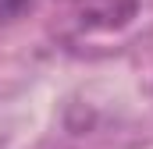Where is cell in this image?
<instances>
[{"mask_svg":"<svg viewBox=\"0 0 153 149\" xmlns=\"http://www.w3.org/2000/svg\"><path fill=\"white\" fill-rule=\"evenodd\" d=\"M135 14H139V0H68L64 7V18L78 36L121 32L135 21Z\"/></svg>","mask_w":153,"mask_h":149,"instance_id":"cell-1","label":"cell"},{"mask_svg":"<svg viewBox=\"0 0 153 149\" xmlns=\"http://www.w3.org/2000/svg\"><path fill=\"white\" fill-rule=\"evenodd\" d=\"M29 4H32V0H0V21H4V18H14V14H22Z\"/></svg>","mask_w":153,"mask_h":149,"instance_id":"cell-2","label":"cell"}]
</instances>
